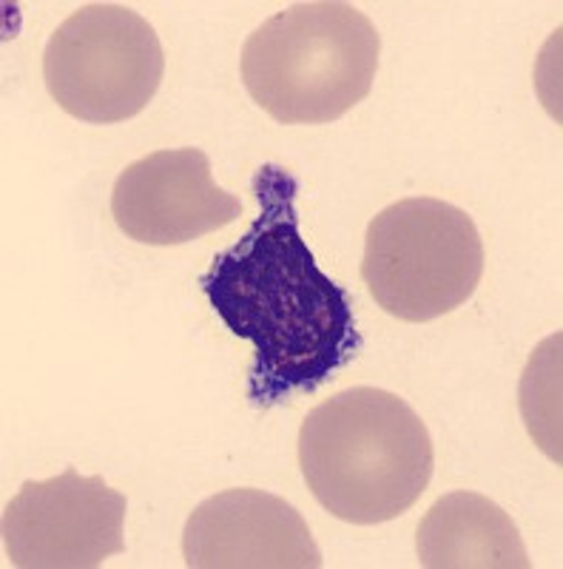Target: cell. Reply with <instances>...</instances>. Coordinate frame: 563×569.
<instances>
[{"label":"cell","mask_w":563,"mask_h":569,"mask_svg":"<svg viewBox=\"0 0 563 569\" xmlns=\"http://www.w3.org/2000/svg\"><path fill=\"white\" fill-rule=\"evenodd\" d=\"M253 194L260 217L237 246L217 253L200 284L233 337L253 345L251 401L277 408L331 382L353 362L362 337L348 291L304 246L291 171L262 166Z\"/></svg>","instance_id":"obj_1"},{"label":"cell","mask_w":563,"mask_h":569,"mask_svg":"<svg viewBox=\"0 0 563 569\" xmlns=\"http://www.w3.org/2000/svg\"><path fill=\"white\" fill-rule=\"evenodd\" d=\"M299 467L333 518L373 527L404 516L424 496L435 447L428 425L402 396L362 385L304 416Z\"/></svg>","instance_id":"obj_2"},{"label":"cell","mask_w":563,"mask_h":569,"mask_svg":"<svg viewBox=\"0 0 563 569\" xmlns=\"http://www.w3.org/2000/svg\"><path fill=\"white\" fill-rule=\"evenodd\" d=\"M382 38L353 3L311 0L268 18L242 46L248 94L282 126H322L373 89Z\"/></svg>","instance_id":"obj_3"},{"label":"cell","mask_w":563,"mask_h":569,"mask_svg":"<svg viewBox=\"0 0 563 569\" xmlns=\"http://www.w3.org/2000/svg\"><path fill=\"white\" fill-rule=\"evenodd\" d=\"M484 242L473 217L435 197H408L370 220L362 279L375 305L402 322H433L473 297Z\"/></svg>","instance_id":"obj_4"},{"label":"cell","mask_w":563,"mask_h":569,"mask_svg":"<svg viewBox=\"0 0 563 569\" xmlns=\"http://www.w3.org/2000/svg\"><path fill=\"white\" fill-rule=\"evenodd\" d=\"M165 52L154 27L123 3H86L60 23L43 49L49 98L83 123L111 126L154 100Z\"/></svg>","instance_id":"obj_5"},{"label":"cell","mask_w":563,"mask_h":569,"mask_svg":"<svg viewBox=\"0 0 563 569\" xmlns=\"http://www.w3.org/2000/svg\"><path fill=\"white\" fill-rule=\"evenodd\" d=\"M125 496L103 476L66 467L49 481H23L3 507L0 536L18 569H91L125 550Z\"/></svg>","instance_id":"obj_6"},{"label":"cell","mask_w":563,"mask_h":569,"mask_svg":"<svg viewBox=\"0 0 563 569\" xmlns=\"http://www.w3.org/2000/svg\"><path fill=\"white\" fill-rule=\"evenodd\" d=\"M242 200L211 174L202 149H165L131 162L111 191L117 228L140 246L171 248L240 220Z\"/></svg>","instance_id":"obj_7"},{"label":"cell","mask_w":563,"mask_h":569,"mask_svg":"<svg viewBox=\"0 0 563 569\" xmlns=\"http://www.w3.org/2000/svg\"><path fill=\"white\" fill-rule=\"evenodd\" d=\"M182 558L191 569H319L324 563L302 512L253 487L205 498L185 521Z\"/></svg>","instance_id":"obj_8"},{"label":"cell","mask_w":563,"mask_h":569,"mask_svg":"<svg viewBox=\"0 0 563 569\" xmlns=\"http://www.w3.org/2000/svg\"><path fill=\"white\" fill-rule=\"evenodd\" d=\"M424 569H530L519 525L495 501L470 490L441 496L415 532Z\"/></svg>","instance_id":"obj_9"},{"label":"cell","mask_w":563,"mask_h":569,"mask_svg":"<svg viewBox=\"0 0 563 569\" xmlns=\"http://www.w3.org/2000/svg\"><path fill=\"white\" fill-rule=\"evenodd\" d=\"M563 333L555 330L552 337L532 350L526 362L524 376H521L519 405L524 416L526 433L532 436L541 453L550 456L555 465L563 461V410H561V390H563Z\"/></svg>","instance_id":"obj_10"}]
</instances>
